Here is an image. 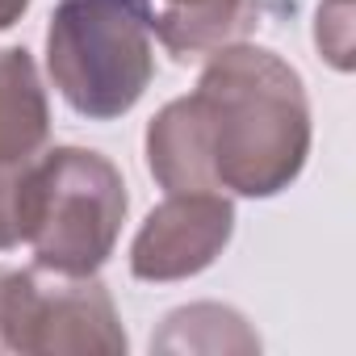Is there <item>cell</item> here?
Listing matches in <instances>:
<instances>
[{
  "label": "cell",
  "instance_id": "cell-1",
  "mask_svg": "<svg viewBox=\"0 0 356 356\" xmlns=\"http://www.w3.org/2000/svg\"><path fill=\"white\" fill-rule=\"evenodd\" d=\"M314 126L310 97L289 59L256 42L206 55L189 97L168 101L143 138L147 172L163 193L277 197L306 159Z\"/></svg>",
  "mask_w": 356,
  "mask_h": 356
},
{
  "label": "cell",
  "instance_id": "cell-2",
  "mask_svg": "<svg viewBox=\"0 0 356 356\" xmlns=\"http://www.w3.org/2000/svg\"><path fill=\"white\" fill-rule=\"evenodd\" d=\"M130 197L122 168L92 147H47L22 176V243L34 264L63 277H92L118 248Z\"/></svg>",
  "mask_w": 356,
  "mask_h": 356
},
{
  "label": "cell",
  "instance_id": "cell-3",
  "mask_svg": "<svg viewBox=\"0 0 356 356\" xmlns=\"http://www.w3.org/2000/svg\"><path fill=\"white\" fill-rule=\"evenodd\" d=\"M151 0H55L47 76L88 122L126 118L155 80Z\"/></svg>",
  "mask_w": 356,
  "mask_h": 356
},
{
  "label": "cell",
  "instance_id": "cell-4",
  "mask_svg": "<svg viewBox=\"0 0 356 356\" xmlns=\"http://www.w3.org/2000/svg\"><path fill=\"white\" fill-rule=\"evenodd\" d=\"M126 327L105 281L63 277L47 268H13L5 298V352L55 356V352H126Z\"/></svg>",
  "mask_w": 356,
  "mask_h": 356
},
{
  "label": "cell",
  "instance_id": "cell-5",
  "mask_svg": "<svg viewBox=\"0 0 356 356\" xmlns=\"http://www.w3.org/2000/svg\"><path fill=\"white\" fill-rule=\"evenodd\" d=\"M235 235V202L227 193L193 189L168 193L130 243V277L147 285L189 281L206 273Z\"/></svg>",
  "mask_w": 356,
  "mask_h": 356
},
{
  "label": "cell",
  "instance_id": "cell-6",
  "mask_svg": "<svg viewBox=\"0 0 356 356\" xmlns=\"http://www.w3.org/2000/svg\"><path fill=\"white\" fill-rule=\"evenodd\" d=\"M264 0H163L151 34L176 63H197L231 42H248Z\"/></svg>",
  "mask_w": 356,
  "mask_h": 356
},
{
  "label": "cell",
  "instance_id": "cell-7",
  "mask_svg": "<svg viewBox=\"0 0 356 356\" xmlns=\"http://www.w3.org/2000/svg\"><path fill=\"white\" fill-rule=\"evenodd\" d=\"M51 143V101L26 47H0V163H30Z\"/></svg>",
  "mask_w": 356,
  "mask_h": 356
},
{
  "label": "cell",
  "instance_id": "cell-8",
  "mask_svg": "<svg viewBox=\"0 0 356 356\" xmlns=\"http://www.w3.org/2000/svg\"><path fill=\"white\" fill-rule=\"evenodd\" d=\"M151 352H260V335L235 306L193 302L172 310L151 335Z\"/></svg>",
  "mask_w": 356,
  "mask_h": 356
},
{
  "label": "cell",
  "instance_id": "cell-9",
  "mask_svg": "<svg viewBox=\"0 0 356 356\" xmlns=\"http://www.w3.org/2000/svg\"><path fill=\"white\" fill-rule=\"evenodd\" d=\"M314 47L335 72H352V0H323L314 17Z\"/></svg>",
  "mask_w": 356,
  "mask_h": 356
},
{
  "label": "cell",
  "instance_id": "cell-10",
  "mask_svg": "<svg viewBox=\"0 0 356 356\" xmlns=\"http://www.w3.org/2000/svg\"><path fill=\"white\" fill-rule=\"evenodd\" d=\"M22 176H26V163H0V252L22 248V218H17Z\"/></svg>",
  "mask_w": 356,
  "mask_h": 356
},
{
  "label": "cell",
  "instance_id": "cell-11",
  "mask_svg": "<svg viewBox=\"0 0 356 356\" xmlns=\"http://www.w3.org/2000/svg\"><path fill=\"white\" fill-rule=\"evenodd\" d=\"M26 9H30V0H0V34L13 30L26 17Z\"/></svg>",
  "mask_w": 356,
  "mask_h": 356
},
{
  "label": "cell",
  "instance_id": "cell-12",
  "mask_svg": "<svg viewBox=\"0 0 356 356\" xmlns=\"http://www.w3.org/2000/svg\"><path fill=\"white\" fill-rule=\"evenodd\" d=\"M9 277H13V268H0V352H5V298H9Z\"/></svg>",
  "mask_w": 356,
  "mask_h": 356
}]
</instances>
